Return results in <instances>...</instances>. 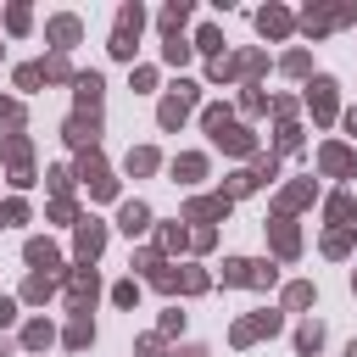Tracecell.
I'll list each match as a JSON object with an SVG mask.
<instances>
[{
    "instance_id": "obj_11",
    "label": "cell",
    "mask_w": 357,
    "mask_h": 357,
    "mask_svg": "<svg viewBox=\"0 0 357 357\" xmlns=\"http://www.w3.org/2000/svg\"><path fill=\"white\" fill-rule=\"evenodd\" d=\"M22 257H28V262H33V268H45V273H50V268H56V262H61V257H56V245H50V240H28V245H22Z\"/></svg>"
},
{
    "instance_id": "obj_30",
    "label": "cell",
    "mask_w": 357,
    "mask_h": 357,
    "mask_svg": "<svg viewBox=\"0 0 357 357\" xmlns=\"http://www.w3.org/2000/svg\"><path fill=\"white\" fill-rule=\"evenodd\" d=\"M329 218L346 223V218H351V195H335V201H329Z\"/></svg>"
},
{
    "instance_id": "obj_17",
    "label": "cell",
    "mask_w": 357,
    "mask_h": 357,
    "mask_svg": "<svg viewBox=\"0 0 357 357\" xmlns=\"http://www.w3.org/2000/svg\"><path fill=\"white\" fill-rule=\"evenodd\" d=\"M89 340H95V324H89V318H73V329H67V346L78 351V346H89Z\"/></svg>"
},
{
    "instance_id": "obj_35",
    "label": "cell",
    "mask_w": 357,
    "mask_h": 357,
    "mask_svg": "<svg viewBox=\"0 0 357 357\" xmlns=\"http://www.w3.org/2000/svg\"><path fill=\"white\" fill-rule=\"evenodd\" d=\"M178 357H206V351H201V346H190V351H178Z\"/></svg>"
},
{
    "instance_id": "obj_23",
    "label": "cell",
    "mask_w": 357,
    "mask_h": 357,
    "mask_svg": "<svg viewBox=\"0 0 357 357\" xmlns=\"http://www.w3.org/2000/svg\"><path fill=\"white\" fill-rule=\"evenodd\" d=\"M45 84V67H17V89H39Z\"/></svg>"
},
{
    "instance_id": "obj_32",
    "label": "cell",
    "mask_w": 357,
    "mask_h": 357,
    "mask_svg": "<svg viewBox=\"0 0 357 357\" xmlns=\"http://www.w3.org/2000/svg\"><path fill=\"white\" fill-rule=\"evenodd\" d=\"M0 123H11V128H17V123H22V106H17V100H0Z\"/></svg>"
},
{
    "instance_id": "obj_18",
    "label": "cell",
    "mask_w": 357,
    "mask_h": 357,
    "mask_svg": "<svg viewBox=\"0 0 357 357\" xmlns=\"http://www.w3.org/2000/svg\"><path fill=\"white\" fill-rule=\"evenodd\" d=\"M296 346H301V351L312 357V351L324 346V329H318V324H301V329H296Z\"/></svg>"
},
{
    "instance_id": "obj_21",
    "label": "cell",
    "mask_w": 357,
    "mask_h": 357,
    "mask_svg": "<svg viewBox=\"0 0 357 357\" xmlns=\"http://www.w3.org/2000/svg\"><path fill=\"white\" fill-rule=\"evenodd\" d=\"M229 201H190V218H223Z\"/></svg>"
},
{
    "instance_id": "obj_31",
    "label": "cell",
    "mask_w": 357,
    "mask_h": 357,
    "mask_svg": "<svg viewBox=\"0 0 357 357\" xmlns=\"http://www.w3.org/2000/svg\"><path fill=\"white\" fill-rule=\"evenodd\" d=\"M22 218H28L22 201H6V206H0V223H22Z\"/></svg>"
},
{
    "instance_id": "obj_25",
    "label": "cell",
    "mask_w": 357,
    "mask_h": 357,
    "mask_svg": "<svg viewBox=\"0 0 357 357\" xmlns=\"http://www.w3.org/2000/svg\"><path fill=\"white\" fill-rule=\"evenodd\" d=\"M151 167H156V151H134L128 156V173H151Z\"/></svg>"
},
{
    "instance_id": "obj_27",
    "label": "cell",
    "mask_w": 357,
    "mask_h": 357,
    "mask_svg": "<svg viewBox=\"0 0 357 357\" xmlns=\"http://www.w3.org/2000/svg\"><path fill=\"white\" fill-rule=\"evenodd\" d=\"M307 301H312V284H290L284 290V307H307Z\"/></svg>"
},
{
    "instance_id": "obj_1",
    "label": "cell",
    "mask_w": 357,
    "mask_h": 357,
    "mask_svg": "<svg viewBox=\"0 0 357 357\" xmlns=\"http://www.w3.org/2000/svg\"><path fill=\"white\" fill-rule=\"evenodd\" d=\"M190 106H195V84H184V78H178V84H173V95H167V100H162V112H156V117H162V128H178V123L190 117Z\"/></svg>"
},
{
    "instance_id": "obj_13",
    "label": "cell",
    "mask_w": 357,
    "mask_h": 357,
    "mask_svg": "<svg viewBox=\"0 0 357 357\" xmlns=\"http://www.w3.org/2000/svg\"><path fill=\"white\" fill-rule=\"evenodd\" d=\"M184 17H190V6H184V0H173V6L162 11V33H167V39H178V28H184Z\"/></svg>"
},
{
    "instance_id": "obj_3",
    "label": "cell",
    "mask_w": 357,
    "mask_h": 357,
    "mask_svg": "<svg viewBox=\"0 0 357 357\" xmlns=\"http://www.w3.org/2000/svg\"><path fill=\"white\" fill-rule=\"evenodd\" d=\"M312 112H318V123H329L335 117V78H312Z\"/></svg>"
},
{
    "instance_id": "obj_24",
    "label": "cell",
    "mask_w": 357,
    "mask_h": 357,
    "mask_svg": "<svg viewBox=\"0 0 357 357\" xmlns=\"http://www.w3.org/2000/svg\"><path fill=\"white\" fill-rule=\"evenodd\" d=\"M112 301H117V307H134V301H139V284H134V279H123V284L112 290Z\"/></svg>"
},
{
    "instance_id": "obj_20",
    "label": "cell",
    "mask_w": 357,
    "mask_h": 357,
    "mask_svg": "<svg viewBox=\"0 0 357 357\" xmlns=\"http://www.w3.org/2000/svg\"><path fill=\"white\" fill-rule=\"evenodd\" d=\"M50 284H56L50 273H33V279L22 284V296H28V301H45V296H50Z\"/></svg>"
},
{
    "instance_id": "obj_2",
    "label": "cell",
    "mask_w": 357,
    "mask_h": 357,
    "mask_svg": "<svg viewBox=\"0 0 357 357\" xmlns=\"http://www.w3.org/2000/svg\"><path fill=\"white\" fill-rule=\"evenodd\" d=\"M257 28H262L268 39H284V33H290V11H284V6H262V11H257Z\"/></svg>"
},
{
    "instance_id": "obj_29",
    "label": "cell",
    "mask_w": 357,
    "mask_h": 357,
    "mask_svg": "<svg viewBox=\"0 0 357 357\" xmlns=\"http://www.w3.org/2000/svg\"><path fill=\"white\" fill-rule=\"evenodd\" d=\"M307 67H312V61H307V50H290V56H284V73H296V78H301Z\"/></svg>"
},
{
    "instance_id": "obj_8",
    "label": "cell",
    "mask_w": 357,
    "mask_h": 357,
    "mask_svg": "<svg viewBox=\"0 0 357 357\" xmlns=\"http://www.w3.org/2000/svg\"><path fill=\"white\" fill-rule=\"evenodd\" d=\"M73 89H78V106H84V112H95L106 84H100V73H78V78H73Z\"/></svg>"
},
{
    "instance_id": "obj_26",
    "label": "cell",
    "mask_w": 357,
    "mask_h": 357,
    "mask_svg": "<svg viewBox=\"0 0 357 357\" xmlns=\"http://www.w3.org/2000/svg\"><path fill=\"white\" fill-rule=\"evenodd\" d=\"M346 245H351V229H335V234H329V240H324V251H329V257H340V251H346Z\"/></svg>"
},
{
    "instance_id": "obj_14",
    "label": "cell",
    "mask_w": 357,
    "mask_h": 357,
    "mask_svg": "<svg viewBox=\"0 0 357 357\" xmlns=\"http://www.w3.org/2000/svg\"><path fill=\"white\" fill-rule=\"evenodd\" d=\"M201 173H206V156H178V162H173V178H184V184L201 178Z\"/></svg>"
},
{
    "instance_id": "obj_5",
    "label": "cell",
    "mask_w": 357,
    "mask_h": 357,
    "mask_svg": "<svg viewBox=\"0 0 357 357\" xmlns=\"http://www.w3.org/2000/svg\"><path fill=\"white\" fill-rule=\"evenodd\" d=\"M117 223H123V234H145V229H151V206H145V201H123Z\"/></svg>"
},
{
    "instance_id": "obj_12",
    "label": "cell",
    "mask_w": 357,
    "mask_h": 357,
    "mask_svg": "<svg viewBox=\"0 0 357 357\" xmlns=\"http://www.w3.org/2000/svg\"><path fill=\"white\" fill-rule=\"evenodd\" d=\"M318 162H324V173H351V151L346 145H324Z\"/></svg>"
},
{
    "instance_id": "obj_6",
    "label": "cell",
    "mask_w": 357,
    "mask_h": 357,
    "mask_svg": "<svg viewBox=\"0 0 357 357\" xmlns=\"http://www.w3.org/2000/svg\"><path fill=\"white\" fill-rule=\"evenodd\" d=\"M100 245H106V229H100L95 218H84V223H78V257L89 262V257H100Z\"/></svg>"
},
{
    "instance_id": "obj_37",
    "label": "cell",
    "mask_w": 357,
    "mask_h": 357,
    "mask_svg": "<svg viewBox=\"0 0 357 357\" xmlns=\"http://www.w3.org/2000/svg\"><path fill=\"white\" fill-rule=\"evenodd\" d=\"M0 357H6V346H0Z\"/></svg>"
},
{
    "instance_id": "obj_34",
    "label": "cell",
    "mask_w": 357,
    "mask_h": 357,
    "mask_svg": "<svg viewBox=\"0 0 357 357\" xmlns=\"http://www.w3.org/2000/svg\"><path fill=\"white\" fill-rule=\"evenodd\" d=\"M11 318H17V301H11V296H0V324H11Z\"/></svg>"
},
{
    "instance_id": "obj_33",
    "label": "cell",
    "mask_w": 357,
    "mask_h": 357,
    "mask_svg": "<svg viewBox=\"0 0 357 357\" xmlns=\"http://www.w3.org/2000/svg\"><path fill=\"white\" fill-rule=\"evenodd\" d=\"M251 184H257V178H251V173H234V178H229V195H245V190H251Z\"/></svg>"
},
{
    "instance_id": "obj_10",
    "label": "cell",
    "mask_w": 357,
    "mask_h": 357,
    "mask_svg": "<svg viewBox=\"0 0 357 357\" xmlns=\"http://www.w3.org/2000/svg\"><path fill=\"white\" fill-rule=\"evenodd\" d=\"M84 184H89L95 195H112V190H117V184H112V173H106L95 156H84Z\"/></svg>"
},
{
    "instance_id": "obj_36",
    "label": "cell",
    "mask_w": 357,
    "mask_h": 357,
    "mask_svg": "<svg viewBox=\"0 0 357 357\" xmlns=\"http://www.w3.org/2000/svg\"><path fill=\"white\" fill-rule=\"evenodd\" d=\"M346 357H357V340H351V346H346Z\"/></svg>"
},
{
    "instance_id": "obj_9",
    "label": "cell",
    "mask_w": 357,
    "mask_h": 357,
    "mask_svg": "<svg viewBox=\"0 0 357 357\" xmlns=\"http://www.w3.org/2000/svg\"><path fill=\"white\" fill-rule=\"evenodd\" d=\"M45 33L56 39V50H67V45H78V33H84V28H78V17H50V28H45Z\"/></svg>"
},
{
    "instance_id": "obj_7",
    "label": "cell",
    "mask_w": 357,
    "mask_h": 357,
    "mask_svg": "<svg viewBox=\"0 0 357 357\" xmlns=\"http://www.w3.org/2000/svg\"><path fill=\"white\" fill-rule=\"evenodd\" d=\"M273 329H279V312H257V318H245V324L234 329V340H240V346H251L257 335H273Z\"/></svg>"
},
{
    "instance_id": "obj_16",
    "label": "cell",
    "mask_w": 357,
    "mask_h": 357,
    "mask_svg": "<svg viewBox=\"0 0 357 357\" xmlns=\"http://www.w3.org/2000/svg\"><path fill=\"white\" fill-rule=\"evenodd\" d=\"M22 346H28V351H45V346H50V324H28V329H22Z\"/></svg>"
},
{
    "instance_id": "obj_15",
    "label": "cell",
    "mask_w": 357,
    "mask_h": 357,
    "mask_svg": "<svg viewBox=\"0 0 357 357\" xmlns=\"http://www.w3.org/2000/svg\"><path fill=\"white\" fill-rule=\"evenodd\" d=\"M273 245H279V251H284V257H296V245H301V240H296V229H290V223H284V218H279V223H273Z\"/></svg>"
},
{
    "instance_id": "obj_19",
    "label": "cell",
    "mask_w": 357,
    "mask_h": 357,
    "mask_svg": "<svg viewBox=\"0 0 357 357\" xmlns=\"http://www.w3.org/2000/svg\"><path fill=\"white\" fill-rule=\"evenodd\" d=\"M195 50H206V56L218 61V50H223V33H218V28H201V33H195Z\"/></svg>"
},
{
    "instance_id": "obj_28",
    "label": "cell",
    "mask_w": 357,
    "mask_h": 357,
    "mask_svg": "<svg viewBox=\"0 0 357 357\" xmlns=\"http://www.w3.org/2000/svg\"><path fill=\"white\" fill-rule=\"evenodd\" d=\"M162 56H167V61H173V67H178V61H184V56H190V45H184V39H167V45H162Z\"/></svg>"
},
{
    "instance_id": "obj_4",
    "label": "cell",
    "mask_w": 357,
    "mask_h": 357,
    "mask_svg": "<svg viewBox=\"0 0 357 357\" xmlns=\"http://www.w3.org/2000/svg\"><path fill=\"white\" fill-rule=\"evenodd\" d=\"M67 139H73V145H95V139H100V123H95V112H78V117H67Z\"/></svg>"
},
{
    "instance_id": "obj_22",
    "label": "cell",
    "mask_w": 357,
    "mask_h": 357,
    "mask_svg": "<svg viewBox=\"0 0 357 357\" xmlns=\"http://www.w3.org/2000/svg\"><path fill=\"white\" fill-rule=\"evenodd\" d=\"M28 22H33L28 6H11V11H6V28H11V33H28Z\"/></svg>"
}]
</instances>
